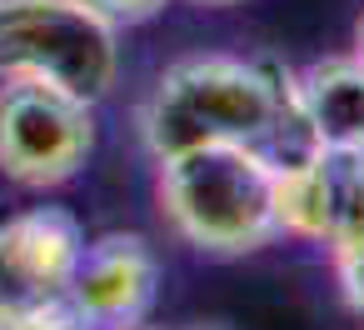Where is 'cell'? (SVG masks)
<instances>
[{
  "instance_id": "cell-15",
  "label": "cell",
  "mask_w": 364,
  "mask_h": 330,
  "mask_svg": "<svg viewBox=\"0 0 364 330\" xmlns=\"http://www.w3.org/2000/svg\"><path fill=\"white\" fill-rule=\"evenodd\" d=\"M130 330H140V325H130Z\"/></svg>"
},
{
  "instance_id": "cell-7",
  "label": "cell",
  "mask_w": 364,
  "mask_h": 330,
  "mask_svg": "<svg viewBox=\"0 0 364 330\" xmlns=\"http://www.w3.org/2000/svg\"><path fill=\"white\" fill-rule=\"evenodd\" d=\"M299 100L314 140L339 155H364V61L334 56L299 76Z\"/></svg>"
},
{
  "instance_id": "cell-6",
  "label": "cell",
  "mask_w": 364,
  "mask_h": 330,
  "mask_svg": "<svg viewBox=\"0 0 364 330\" xmlns=\"http://www.w3.org/2000/svg\"><path fill=\"white\" fill-rule=\"evenodd\" d=\"M155 290H160L155 250L140 235L115 230V235L85 240L65 300L90 330H130L155 305Z\"/></svg>"
},
{
  "instance_id": "cell-9",
  "label": "cell",
  "mask_w": 364,
  "mask_h": 330,
  "mask_svg": "<svg viewBox=\"0 0 364 330\" xmlns=\"http://www.w3.org/2000/svg\"><path fill=\"white\" fill-rule=\"evenodd\" d=\"M349 240H364V155L334 150V220L324 245H349Z\"/></svg>"
},
{
  "instance_id": "cell-1",
  "label": "cell",
  "mask_w": 364,
  "mask_h": 330,
  "mask_svg": "<svg viewBox=\"0 0 364 330\" xmlns=\"http://www.w3.org/2000/svg\"><path fill=\"white\" fill-rule=\"evenodd\" d=\"M279 66L274 61H235V56H195L170 66L150 100L140 105V140L160 160H175L200 145H259L274 115Z\"/></svg>"
},
{
  "instance_id": "cell-4",
  "label": "cell",
  "mask_w": 364,
  "mask_h": 330,
  "mask_svg": "<svg viewBox=\"0 0 364 330\" xmlns=\"http://www.w3.org/2000/svg\"><path fill=\"white\" fill-rule=\"evenodd\" d=\"M90 110L41 81H0V175L21 190L65 185L95 150Z\"/></svg>"
},
{
  "instance_id": "cell-2",
  "label": "cell",
  "mask_w": 364,
  "mask_h": 330,
  "mask_svg": "<svg viewBox=\"0 0 364 330\" xmlns=\"http://www.w3.org/2000/svg\"><path fill=\"white\" fill-rule=\"evenodd\" d=\"M160 205L200 255H250L279 235L274 170L250 145H200L160 160Z\"/></svg>"
},
{
  "instance_id": "cell-5",
  "label": "cell",
  "mask_w": 364,
  "mask_h": 330,
  "mask_svg": "<svg viewBox=\"0 0 364 330\" xmlns=\"http://www.w3.org/2000/svg\"><path fill=\"white\" fill-rule=\"evenodd\" d=\"M85 250V225L65 205H26L0 220V305L31 310L65 300Z\"/></svg>"
},
{
  "instance_id": "cell-3",
  "label": "cell",
  "mask_w": 364,
  "mask_h": 330,
  "mask_svg": "<svg viewBox=\"0 0 364 330\" xmlns=\"http://www.w3.org/2000/svg\"><path fill=\"white\" fill-rule=\"evenodd\" d=\"M120 71V31L80 0H0V81H41L85 105Z\"/></svg>"
},
{
  "instance_id": "cell-11",
  "label": "cell",
  "mask_w": 364,
  "mask_h": 330,
  "mask_svg": "<svg viewBox=\"0 0 364 330\" xmlns=\"http://www.w3.org/2000/svg\"><path fill=\"white\" fill-rule=\"evenodd\" d=\"M85 11H95L100 21H110L115 31L120 26H140V21H150V16H160L170 0H80Z\"/></svg>"
},
{
  "instance_id": "cell-8",
  "label": "cell",
  "mask_w": 364,
  "mask_h": 330,
  "mask_svg": "<svg viewBox=\"0 0 364 330\" xmlns=\"http://www.w3.org/2000/svg\"><path fill=\"white\" fill-rule=\"evenodd\" d=\"M274 220L284 235L299 240H329L334 220V150H309L294 165L274 170Z\"/></svg>"
},
{
  "instance_id": "cell-13",
  "label": "cell",
  "mask_w": 364,
  "mask_h": 330,
  "mask_svg": "<svg viewBox=\"0 0 364 330\" xmlns=\"http://www.w3.org/2000/svg\"><path fill=\"white\" fill-rule=\"evenodd\" d=\"M195 6H240V0H195Z\"/></svg>"
},
{
  "instance_id": "cell-10",
  "label": "cell",
  "mask_w": 364,
  "mask_h": 330,
  "mask_svg": "<svg viewBox=\"0 0 364 330\" xmlns=\"http://www.w3.org/2000/svg\"><path fill=\"white\" fill-rule=\"evenodd\" d=\"M329 260H334V275H339V290L344 300L364 315V240H349V245H329Z\"/></svg>"
},
{
  "instance_id": "cell-14",
  "label": "cell",
  "mask_w": 364,
  "mask_h": 330,
  "mask_svg": "<svg viewBox=\"0 0 364 330\" xmlns=\"http://www.w3.org/2000/svg\"><path fill=\"white\" fill-rule=\"evenodd\" d=\"M0 220H6V205H0Z\"/></svg>"
},
{
  "instance_id": "cell-12",
  "label": "cell",
  "mask_w": 364,
  "mask_h": 330,
  "mask_svg": "<svg viewBox=\"0 0 364 330\" xmlns=\"http://www.w3.org/2000/svg\"><path fill=\"white\" fill-rule=\"evenodd\" d=\"M354 61H364V16H359V26H354Z\"/></svg>"
}]
</instances>
